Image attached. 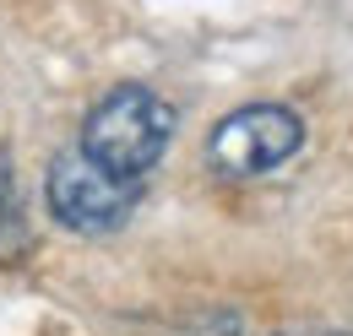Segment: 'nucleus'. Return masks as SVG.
Segmentation results:
<instances>
[{
  "mask_svg": "<svg viewBox=\"0 0 353 336\" xmlns=\"http://www.w3.org/2000/svg\"><path fill=\"white\" fill-rule=\"evenodd\" d=\"M174 136V109L152 92V87H114L109 98L92 103V114L82 120V158H92L109 174H125V179H147L163 147Z\"/></svg>",
  "mask_w": 353,
  "mask_h": 336,
  "instance_id": "obj_1",
  "label": "nucleus"
},
{
  "mask_svg": "<svg viewBox=\"0 0 353 336\" xmlns=\"http://www.w3.org/2000/svg\"><path fill=\"white\" fill-rule=\"evenodd\" d=\"M141 190H147V179L109 174V168H98L92 158H82V152H60V158L49 163V179H44L49 211H54L65 228H77V233H114L136 211Z\"/></svg>",
  "mask_w": 353,
  "mask_h": 336,
  "instance_id": "obj_2",
  "label": "nucleus"
},
{
  "mask_svg": "<svg viewBox=\"0 0 353 336\" xmlns=\"http://www.w3.org/2000/svg\"><path fill=\"white\" fill-rule=\"evenodd\" d=\"M22 244H28V217H22V196H17L11 152L0 147V260H17Z\"/></svg>",
  "mask_w": 353,
  "mask_h": 336,
  "instance_id": "obj_4",
  "label": "nucleus"
},
{
  "mask_svg": "<svg viewBox=\"0 0 353 336\" xmlns=\"http://www.w3.org/2000/svg\"><path fill=\"white\" fill-rule=\"evenodd\" d=\"M305 141V120L283 103H250V109H234L212 141H207V158L218 174L228 179H250V174H266V168L288 163Z\"/></svg>",
  "mask_w": 353,
  "mask_h": 336,
  "instance_id": "obj_3",
  "label": "nucleus"
}]
</instances>
